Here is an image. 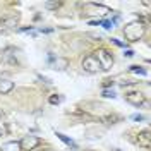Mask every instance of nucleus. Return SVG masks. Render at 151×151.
<instances>
[{"mask_svg": "<svg viewBox=\"0 0 151 151\" xmlns=\"http://www.w3.org/2000/svg\"><path fill=\"white\" fill-rule=\"evenodd\" d=\"M142 33H144V26L141 22H137V21L125 24V28H124V35H125V38L129 41H137L142 36Z\"/></svg>", "mask_w": 151, "mask_h": 151, "instance_id": "nucleus-1", "label": "nucleus"}, {"mask_svg": "<svg viewBox=\"0 0 151 151\" xmlns=\"http://www.w3.org/2000/svg\"><path fill=\"white\" fill-rule=\"evenodd\" d=\"M94 57H96V60H98V64H100V69H103V70H108V69L113 65L112 55H110L108 52H105V50H98V52L94 53Z\"/></svg>", "mask_w": 151, "mask_h": 151, "instance_id": "nucleus-2", "label": "nucleus"}, {"mask_svg": "<svg viewBox=\"0 0 151 151\" xmlns=\"http://www.w3.org/2000/svg\"><path fill=\"white\" fill-rule=\"evenodd\" d=\"M83 69H84L86 72H89V74H94V72H98V70H100V64H98L96 57H94V55L86 57L84 60H83Z\"/></svg>", "mask_w": 151, "mask_h": 151, "instance_id": "nucleus-3", "label": "nucleus"}, {"mask_svg": "<svg viewBox=\"0 0 151 151\" xmlns=\"http://www.w3.org/2000/svg\"><path fill=\"white\" fill-rule=\"evenodd\" d=\"M38 144H40V139H38L36 136H24L22 137V141L19 142V146H21V150H35Z\"/></svg>", "mask_w": 151, "mask_h": 151, "instance_id": "nucleus-4", "label": "nucleus"}, {"mask_svg": "<svg viewBox=\"0 0 151 151\" xmlns=\"http://www.w3.org/2000/svg\"><path fill=\"white\" fill-rule=\"evenodd\" d=\"M69 65V62H67L65 58H50V67L52 69H55V70H64L65 67Z\"/></svg>", "mask_w": 151, "mask_h": 151, "instance_id": "nucleus-5", "label": "nucleus"}, {"mask_svg": "<svg viewBox=\"0 0 151 151\" xmlns=\"http://www.w3.org/2000/svg\"><path fill=\"white\" fill-rule=\"evenodd\" d=\"M125 100H127L131 105H136V106H139V105L144 101V98H142L141 93H129L127 96H125Z\"/></svg>", "mask_w": 151, "mask_h": 151, "instance_id": "nucleus-6", "label": "nucleus"}, {"mask_svg": "<svg viewBox=\"0 0 151 151\" xmlns=\"http://www.w3.org/2000/svg\"><path fill=\"white\" fill-rule=\"evenodd\" d=\"M12 88H14V83L12 81H9V79H0V93L2 94L12 91Z\"/></svg>", "mask_w": 151, "mask_h": 151, "instance_id": "nucleus-7", "label": "nucleus"}, {"mask_svg": "<svg viewBox=\"0 0 151 151\" xmlns=\"http://www.w3.org/2000/svg\"><path fill=\"white\" fill-rule=\"evenodd\" d=\"M0 151H21V146H19L17 141H9V142H5V144L2 146Z\"/></svg>", "mask_w": 151, "mask_h": 151, "instance_id": "nucleus-8", "label": "nucleus"}, {"mask_svg": "<svg viewBox=\"0 0 151 151\" xmlns=\"http://www.w3.org/2000/svg\"><path fill=\"white\" fill-rule=\"evenodd\" d=\"M57 137H58V139H62V141L65 142L67 146H72V148H76L74 141H72L70 137H67V136H64V134H60V132H57Z\"/></svg>", "mask_w": 151, "mask_h": 151, "instance_id": "nucleus-9", "label": "nucleus"}, {"mask_svg": "<svg viewBox=\"0 0 151 151\" xmlns=\"http://www.w3.org/2000/svg\"><path fill=\"white\" fill-rule=\"evenodd\" d=\"M113 21H100V26H103L105 29H112L113 28Z\"/></svg>", "mask_w": 151, "mask_h": 151, "instance_id": "nucleus-10", "label": "nucleus"}, {"mask_svg": "<svg viewBox=\"0 0 151 151\" xmlns=\"http://www.w3.org/2000/svg\"><path fill=\"white\" fill-rule=\"evenodd\" d=\"M103 96L105 98H115L117 94H115V91H112V89H103Z\"/></svg>", "mask_w": 151, "mask_h": 151, "instance_id": "nucleus-11", "label": "nucleus"}, {"mask_svg": "<svg viewBox=\"0 0 151 151\" xmlns=\"http://www.w3.org/2000/svg\"><path fill=\"white\" fill-rule=\"evenodd\" d=\"M131 70H132V72H136V74L146 76V70H144V69H139V67H136V65H132V67H131Z\"/></svg>", "mask_w": 151, "mask_h": 151, "instance_id": "nucleus-12", "label": "nucleus"}, {"mask_svg": "<svg viewBox=\"0 0 151 151\" xmlns=\"http://www.w3.org/2000/svg\"><path fill=\"white\" fill-rule=\"evenodd\" d=\"M45 5H47V9H57L60 4H58V2H47Z\"/></svg>", "mask_w": 151, "mask_h": 151, "instance_id": "nucleus-13", "label": "nucleus"}, {"mask_svg": "<svg viewBox=\"0 0 151 151\" xmlns=\"http://www.w3.org/2000/svg\"><path fill=\"white\" fill-rule=\"evenodd\" d=\"M132 120H137V122H141V120H144V117L142 115H139V113H134V115H131Z\"/></svg>", "mask_w": 151, "mask_h": 151, "instance_id": "nucleus-14", "label": "nucleus"}, {"mask_svg": "<svg viewBox=\"0 0 151 151\" xmlns=\"http://www.w3.org/2000/svg\"><path fill=\"white\" fill-rule=\"evenodd\" d=\"M148 139H150V136H148V131H144V132H142V141H144V144H146V146L150 144V142H148Z\"/></svg>", "mask_w": 151, "mask_h": 151, "instance_id": "nucleus-15", "label": "nucleus"}, {"mask_svg": "<svg viewBox=\"0 0 151 151\" xmlns=\"http://www.w3.org/2000/svg\"><path fill=\"white\" fill-rule=\"evenodd\" d=\"M112 43H115L117 47H124L125 43H122V41H119V40H115V38H112Z\"/></svg>", "mask_w": 151, "mask_h": 151, "instance_id": "nucleus-16", "label": "nucleus"}, {"mask_svg": "<svg viewBox=\"0 0 151 151\" xmlns=\"http://www.w3.org/2000/svg\"><path fill=\"white\" fill-rule=\"evenodd\" d=\"M124 55H125V57H132V55H134V52H132V50H125V53H124Z\"/></svg>", "mask_w": 151, "mask_h": 151, "instance_id": "nucleus-17", "label": "nucleus"}, {"mask_svg": "<svg viewBox=\"0 0 151 151\" xmlns=\"http://www.w3.org/2000/svg\"><path fill=\"white\" fill-rule=\"evenodd\" d=\"M58 100H60V98H55V96H53V98H52L50 101H52V103H58Z\"/></svg>", "mask_w": 151, "mask_h": 151, "instance_id": "nucleus-18", "label": "nucleus"}, {"mask_svg": "<svg viewBox=\"0 0 151 151\" xmlns=\"http://www.w3.org/2000/svg\"><path fill=\"white\" fill-rule=\"evenodd\" d=\"M2 134H4V131H2V127H0V136H2Z\"/></svg>", "mask_w": 151, "mask_h": 151, "instance_id": "nucleus-19", "label": "nucleus"}, {"mask_svg": "<svg viewBox=\"0 0 151 151\" xmlns=\"http://www.w3.org/2000/svg\"><path fill=\"white\" fill-rule=\"evenodd\" d=\"M38 151H47V150H38Z\"/></svg>", "mask_w": 151, "mask_h": 151, "instance_id": "nucleus-20", "label": "nucleus"}]
</instances>
